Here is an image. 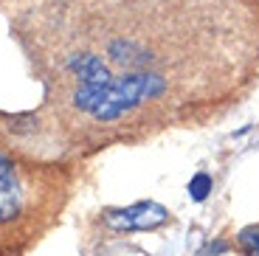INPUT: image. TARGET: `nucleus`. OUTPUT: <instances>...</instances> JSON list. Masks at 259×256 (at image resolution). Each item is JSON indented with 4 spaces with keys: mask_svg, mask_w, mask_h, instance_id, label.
I'll use <instances>...</instances> for the list:
<instances>
[{
    "mask_svg": "<svg viewBox=\"0 0 259 256\" xmlns=\"http://www.w3.org/2000/svg\"><path fill=\"white\" fill-rule=\"evenodd\" d=\"M169 220V211L163 205L144 200V203H133L127 208H110L104 211V225H110L113 231H152Z\"/></svg>",
    "mask_w": 259,
    "mask_h": 256,
    "instance_id": "2",
    "label": "nucleus"
},
{
    "mask_svg": "<svg viewBox=\"0 0 259 256\" xmlns=\"http://www.w3.org/2000/svg\"><path fill=\"white\" fill-rule=\"evenodd\" d=\"M107 57L113 59L116 65L127 68V71H144L149 65V54L144 45L133 42V39H113L107 45Z\"/></svg>",
    "mask_w": 259,
    "mask_h": 256,
    "instance_id": "4",
    "label": "nucleus"
},
{
    "mask_svg": "<svg viewBox=\"0 0 259 256\" xmlns=\"http://www.w3.org/2000/svg\"><path fill=\"white\" fill-rule=\"evenodd\" d=\"M68 68L82 79V84H104L113 79L110 68L99 57H93V54H76V57H71L68 59Z\"/></svg>",
    "mask_w": 259,
    "mask_h": 256,
    "instance_id": "5",
    "label": "nucleus"
},
{
    "mask_svg": "<svg viewBox=\"0 0 259 256\" xmlns=\"http://www.w3.org/2000/svg\"><path fill=\"white\" fill-rule=\"evenodd\" d=\"M208 192H211V178H208L206 172L194 175L192 183H189V197L200 203V200H206V197H208Z\"/></svg>",
    "mask_w": 259,
    "mask_h": 256,
    "instance_id": "6",
    "label": "nucleus"
},
{
    "mask_svg": "<svg viewBox=\"0 0 259 256\" xmlns=\"http://www.w3.org/2000/svg\"><path fill=\"white\" fill-rule=\"evenodd\" d=\"M223 250H226V245H223V242H217V245H211L208 250H203L200 256H217V253H223Z\"/></svg>",
    "mask_w": 259,
    "mask_h": 256,
    "instance_id": "8",
    "label": "nucleus"
},
{
    "mask_svg": "<svg viewBox=\"0 0 259 256\" xmlns=\"http://www.w3.org/2000/svg\"><path fill=\"white\" fill-rule=\"evenodd\" d=\"M166 90V79L152 71H133L124 76H113L104 84H82L73 93V104L93 115L96 121H116L124 113L144 102L155 99Z\"/></svg>",
    "mask_w": 259,
    "mask_h": 256,
    "instance_id": "1",
    "label": "nucleus"
},
{
    "mask_svg": "<svg viewBox=\"0 0 259 256\" xmlns=\"http://www.w3.org/2000/svg\"><path fill=\"white\" fill-rule=\"evenodd\" d=\"M20 203H23V192H20L17 172L12 160L0 152V223L12 220L20 211Z\"/></svg>",
    "mask_w": 259,
    "mask_h": 256,
    "instance_id": "3",
    "label": "nucleus"
},
{
    "mask_svg": "<svg viewBox=\"0 0 259 256\" xmlns=\"http://www.w3.org/2000/svg\"><path fill=\"white\" fill-rule=\"evenodd\" d=\"M240 245L248 256H259V228H245L240 234Z\"/></svg>",
    "mask_w": 259,
    "mask_h": 256,
    "instance_id": "7",
    "label": "nucleus"
}]
</instances>
